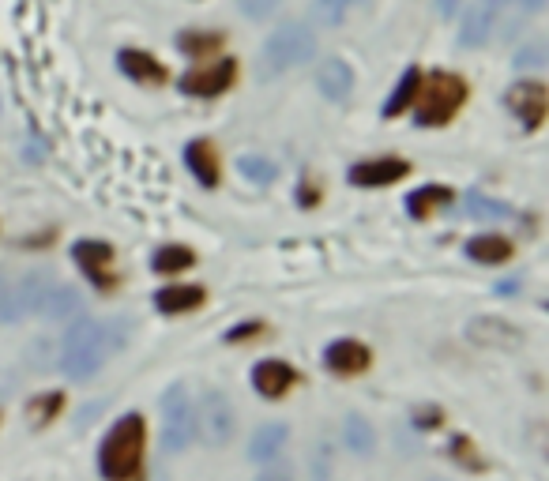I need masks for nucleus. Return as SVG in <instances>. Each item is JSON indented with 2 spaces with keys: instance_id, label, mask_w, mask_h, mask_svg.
<instances>
[{
  "instance_id": "obj_1",
  "label": "nucleus",
  "mask_w": 549,
  "mask_h": 481,
  "mask_svg": "<svg viewBox=\"0 0 549 481\" xmlns=\"http://www.w3.org/2000/svg\"><path fill=\"white\" fill-rule=\"evenodd\" d=\"M106 331L98 320H79V324L68 327V335L61 342V373L68 380H91V376L102 369V361H106Z\"/></svg>"
},
{
  "instance_id": "obj_2",
  "label": "nucleus",
  "mask_w": 549,
  "mask_h": 481,
  "mask_svg": "<svg viewBox=\"0 0 549 481\" xmlns=\"http://www.w3.org/2000/svg\"><path fill=\"white\" fill-rule=\"evenodd\" d=\"M143 455V418L140 414H125L110 429V436L98 448V470L106 481H128L136 474Z\"/></svg>"
},
{
  "instance_id": "obj_3",
  "label": "nucleus",
  "mask_w": 549,
  "mask_h": 481,
  "mask_svg": "<svg viewBox=\"0 0 549 481\" xmlns=\"http://www.w3.org/2000/svg\"><path fill=\"white\" fill-rule=\"evenodd\" d=\"M414 102H418V113H414L418 128L448 125L459 113V106L467 102V83L459 76H452V72H433L429 79H418Z\"/></svg>"
},
{
  "instance_id": "obj_4",
  "label": "nucleus",
  "mask_w": 549,
  "mask_h": 481,
  "mask_svg": "<svg viewBox=\"0 0 549 481\" xmlns=\"http://www.w3.org/2000/svg\"><path fill=\"white\" fill-rule=\"evenodd\" d=\"M313 53H316L313 27L301 23V19H290L279 31L267 34L264 49H260V68H264V76H283V72L309 61Z\"/></svg>"
},
{
  "instance_id": "obj_5",
  "label": "nucleus",
  "mask_w": 549,
  "mask_h": 481,
  "mask_svg": "<svg viewBox=\"0 0 549 481\" xmlns=\"http://www.w3.org/2000/svg\"><path fill=\"white\" fill-rule=\"evenodd\" d=\"M162 414H166V425H162V448L177 455V451L189 448V440L196 436V410H192L189 388L185 384H170L166 395H162Z\"/></svg>"
},
{
  "instance_id": "obj_6",
  "label": "nucleus",
  "mask_w": 549,
  "mask_h": 481,
  "mask_svg": "<svg viewBox=\"0 0 549 481\" xmlns=\"http://www.w3.org/2000/svg\"><path fill=\"white\" fill-rule=\"evenodd\" d=\"M234 429H237V414L230 399L222 391H207L200 399V410H196V433L204 440L207 448H222L234 440Z\"/></svg>"
},
{
  "instance_id": "obj_7",
  "label": "nucleus",
  "mask_w": 549,
  "mask_h": 481,
  "mask_svg": "<svg viewBox=\"0 0 549 481\" xmlns=\"http://www.w3.org/2000/svg\"><path fill=\"white\" fill-rule=\"evenodd\" d=\"M508 106H512V113L523 121V128L534 132V128H542V121H546V87L534 83V79H519L516 87L508 91Z\"/></svg>"
},
{
  "instance_id": "obj_8",
  "label": "nucleus",
  "mask_w": 549,
  "mask_h": 481,
  "mask_svg": "<svg viewBox=\"0 0 549 481\" xmlns=\"http://www.w3.org/2000/svg\"><path fill=\"white\" fill-rule=\"evenodd\" d=\"M467 339L478 346H493V350H519L523 346V331L516 324H508L501 316H478L467 324Z\"/></svg>"
},
{
  "instance_id": "obj_9",
  "label": "nucleus",
  "mask_w": 549,
  "mask_h": 481,
  "mask_svg": "<svg viewBox=\"0 0 549 481\" xmlns=\"http://www.w3.org/2000/svg\"><path fill=\"white\" fill-rule=\"evenodd\" d=\"M234 72H237L234 61L207 64V68H196L189 76H181V91L192 94V98H215V94H222L234 83Z\"/></svg>"
},
{
  "instance_id": "obj_10",
  "label": "nucleus",
  "mask_w": 549,
  "mask_h": 481,
  "mask_svg": "<svg viewBox=\"0 0 549 481\" xmlns=\"http://www.w3.org/2000/svg\"><path fill=\"white\" fill-rule=\"evenodd\" d=\"M407 162H399V158H369V162H358V166H350V185L358 188H384L399 181V177H407Z\"/></svg>"
},
{
  "instance_id": "obj_11",
  "label": "nucleus",
  "mask_w": 549,
  "mask_h": 481,
  "mask_svg": "<svg viewBox=\"0 0 549 481\" xmlns=\"http://www.w3.org/2000/svg\"><path fill=\"white\" fill-rule=\"evenodd\" d=\"M324 361H328L331 373L354 376V373H365V369H369L373 354H369V346H361L358 339H339L324 350Z\"/></svg>"
},
{
  "instance_id": "obj_12",
  "label": "nucleus",
  "mask_w": 549,
  "mask_h": 481,
  "mask_svg": "<svg viewBox=\"0 0 549 481\" xmlns=\"http://www.w3.org/2000/svg\"><path fill=\"white\" fill-rule=\"evenodd\" d=\"M316 87L328 102H343L354 91V68L343 57H328V61L316 68Z\"/></svg>"
},
{
  "instance_id": "obj_13",
  "label": "nucleus",
  "mask_w": 549,
  "mask_h": 481,
  "mask_svg": "<svg viewBox=\"0 0 549 481\" xmlns=\"http://www.w3.org/2000/svg\"><path fill=\"white\" fill-rule=\"evenodd\" d=\"M493 34V8L489 4H471L463 19H459V46L463 49H482Z\"/></svg>"
},
{
  "instance_id": "obj_14",
  "label": "nucleus",
  "mask_w": 549,
  "mask_h": 481,
  "mask_svg": "<svg viewBox=\"0 0 549 481\" xmlns=\"http://www.w3.org/2000/svg\"><path fill=\"white\" fill-rule=\"evenodd\" d=\"M79 312H83V294L76 286H61V282H53L38 305V316H46V320H72Z\"/></svg>"
},
{
  "instance_id": "obj_15",
  "label": "nucleus",
  "mask_w": 549,
  "mask_h": 481,
  "mask_svg": "<svg viewBox=\"0 0 549 481\" xmlns=\"http://www.w3.org/2000/svg\"><path fill=\"white\" fill-rule=\"evenodd\" d=\"M294 384V369L286 365V361H260L256 369H252V388L260 391L264 399H279L286 395Z\"/></svg>"
},
{
  "instance_id": "obj_16",
  "label": "nucleus",
  "mask_w": 549,
  "mask_h": 481,
  "mask_svg": "<svg viewBox=\"0 0 549 481\" xmlns=\"http://www.w3.org/2000/svg\"><path fill=\"white\" fill-rule=\"evenodd\" d=\"M286 440H290V429H286V425H260V429L249 436V459L260 466L275 463V459L283 455Z\"/></svg>"
},
{
  "instance_id": "obj_17",
  "label": "nucleus",
  "mask_w": 549,
  "mask_h": 481,
  "mask_svg": "<svg viewBox=\"0 0 549 481\" xmlns=\"http://www.w3.org/2000/svg\"><path fill=\"white\" fill-rule=\"evenodd\" d=\"M72 256H76V264L87 271V279L91 282H102V286L110 282V275H106V267H110V260H113L110 245H102V241H76Z\"/></svg>"
},
{
  "instance_id": "obj_18",
  "label": "nucleus",
  "mask_w": 549,
  "mask_h": 481,
  "mask_svg": "<svg viewBox=\"0 0 549 481\" xmlns=\"http://www.w3.org/2000/svg\"><path fill=\"white\" fill-rule=\"evenodd\" d=\"M185 162H189V170L196 173V181L204 188L219 185V155H215V147L207 140H192L185 147Z\"/></svg>"
},
{
  "instance_id": "obj_19",
  "label": "nucleus",
  "mask_w": 549,
  "mask_h": 481,
  "mask_svg": "<svg viewBox=\"0 0 549 481\" xmlns=\"http://www.w3.org/2000/svg\"><path fill=\"white\" fill-rule=\"evenodd\" d=\"M204 305V290L200 286H166L155 294V309L166 312V316H181V312H192Z\"/></svg>"
},
{
  "instance_id": "obj_20",
  "label": "nucleus",
  "mask_w": 549,
  "mask_h": 481,
  "mask_svg": "<svg viewBox=\"0 0 549 481\" xmlns=\"http://www.w3.org/2000/svg\"><path fill=\"white\" fill-rule=\"evenodd\" d=\"M467 256H471L474 264H504L512 256V241L497 237V233H482V237L467 241Z\"/></svg>"
},
{
  "instance_id": "obj_21",
  "label": "nucleus",
  "mask_w": 549,
  "mask_h": 481,
  "mask_svg": "<svg viewBox=\"0 0 549 481\" xmlns=\"http://www.w3.org/2000/svg\"><path fill=\"white\" fill-rule=\"evenodd\" d=\"M117 64H121V72H125V76L140 79V83H158V79L166 76V72H162V64H158L151 53H143V49H121Z\"/></svg>"
},
{
  "instance_id": "obj_22",
  "label": "nucleus",
  "mask_w": 549,
  "mask_h": 481,
  "mask_svg": "<svg viewBox=\"0 0 549 481\" xmlns=\"http://www.w3.org/2000/svg\"><path fill=\"white\" fill-rule=\"evenodd\" d=\"M343 440H346V448L354 451V455H361V459H369V455L377 451V433H373V425L361 418V414H346Z\"/></svg>"
},
{
  "instance_id": "obj_23",
  "label": "nucleus",
  "mask_w": 549,
  "mask_h": 481,
  "mask_svg": "<svg viewBox=\"0 0 549 481\" xmlns=\"http://www.w3.org/2000/svg\"><path fill=\"white\" fill-rule=\"evenodd\" d=\"M49 286H53V275H49V271H31V275H23V279L16 282V294H19L23 312H38V305H42V297H46Z\"/></svg>"
},
{
  "instance_id": "obj_24",
  "label": "nucleus",
  "mask_w": 549,
  "mask_h": 481,
  "mask_svg": "<svg viewBox=\"0 0 549 481\" xmlns=\"http://www.w3.org/2000/svg\"><path fill=\"white\" fill-rule=\"evenodd\" d=\"M448 200H452V188L429 185V188H418V192L410 196V200H407V211L414 218H429L440 207V203H448Z\"/></svg>"
},
{
  "instance_id": "obj_25",
  "label": "nucleus",
  "mask_w": 549,
  "mask_h": 481,
  "mask_svg": "<svg viewBox=\"0 0 549 481\" xmlns=\"http://www.w3.org/2000/svg\"><path fill=\"white\" fill-rule=\"evenodd\" d=\"M354 4H361V0H313L309 16H313L316 27H339Z\"/></svg>"
},
{
  "instance_id": "obj_26",
  "label": "nucleus",
  "mask_w": 549,
  "mask_h": 481,
  "mask_svg": "<svg viewBox=\"0 0 549 481\" xmlns=\"http://www.w3.org/2000/svg\"><path fill=\"white\" fill-rule=\"evenodd\" d=\"M418 79H422V72H418V68H407V76L399 79V87L392 91V98L384 102V117H395V113H403V109L414 102V94H418Z\"/></svg>"
},
{
  "instance_id": "obj_27",
  "label": "nucleus",
  "mask_w": 549,
  "mask_h": 481,
  "mask_svg": "<svg viewBox=\"0 0 549 481\" xmlns=\"http://www.w3.org/2000/svg\"><path fill=\"white\" fill-rule=\"evenodd\" d=\"M196 264V256H192L185 245H166V249H158L151 256V267L162 271V275H173V271H185V267Z\"/></svg>"
},
{
  "instance_id": "obj_28",
  "label": "nucleus",
  "mask_w": 549,
  "mask_h": 481,
  "mask_svg": "<svg viewBox=\"0 0 549 481\" xmlns=\"http://www.w3.org/2000/svg\"><path fill=\"white\" fill-rule=\"evenodd\" d=\"M237 173L249 177V181H256V185H271V181H279V166L264 155H245L241 162H237Z\"/></svg>"
},
{
  "instance_id": "obj_29",
  "label": "nucleus",
  "mask_w": 549,
  "mask_h": 481,
  "mask_svg": "<svg viewBox=\"0 0 549 481\" xmlns=\"http://www.w3.org/2000/svg\"><path fill=\"white\" fill-rule=\"evenodd\" d=\"M467 207H471L474 218H489V222L512 218V207H508V203L493 200V196H482V192H471V196H467Z\"/></svg>"
},
{
  "instance_id": "obj_30",
  "label": "nucleus",
  "mask_w": 549,
  "mask_h": 481,
  "mask_svg": "<svg viewBox=\"0 0 549 481\" xmlns=\"http://www.w3.org/2000/svg\"><path fill=\"white\" fill-rule=\"evenodd\" d=\"M27 312H23V305H19V294L16 286L0 275V324H19Z\"/></svg>"
},
{
  "instance_id": "obj_31",
  "label": "nucleus",
  "mask_w": 549,
  "mask_h": 481,
  "mask_svg": "<svg viewBox=\"0 0 549 481\" xmlns=\"http://www.w3.org/2000/svg\"><path fill=\"white\" fill-rule=\"evenodd\" d=\"M177 46H181V53H215V49H222V34H181L177 38Z\"/></svg>"
},
{
  "instance_id": "obj_32",
  "label": "nucleus",
  "mask_w": 549,
  "mask_h": 481,
  "mask_svg": "<svg viewBox=\"0 0 549 481\" xmlns=\"http://www.w3.org/2000/svg\"><path fill=\"white\" fill-rule=\"evenodd\" d=\"M57 410H61V395L53 391V395H42V403H31V410H27V414H31L34 425H46V421L53 418Z\"/></svg>"
},
{
  "instance_id": "obj_33",
  "label": "nucleus",
  "mask_w": 549,
  "mask_h": 481,
  "mask_svg": "<svg viewBox=\"0 0 549 481\" xmlns=\"http://www.w3.org/2000/svg\"><path fill=\"white\" fill-rule=\"evenodd\" d=\"M512 61H516V68H542V64H546V46H542V42H531V46L519 49Z\"/></svg>"
},
{
  "instance_id": "obj_34",
  "label": "nucleus",
  "mask_w": 549,
  "mask_h": 481,
  "mask_svg": "<svg viewBox=\"0 0 549 481\" xmlns=\"http://www.w3.org/2000/svg\"><path fill=\"white\" fill-rule=\"evenodd\" d=\"M452 455H455V463H463V466H471V470H482L486 463H478V455L471 451V440H452Z\"/></svg>"
},
{
  "instance_id": "obj_35",
  "label": "nucleus",
  "mask_w": 549,
  "mask_h": 481,
  "mask_svg": "<svg viewBox=\"0 0 549 481\" xmlns=\"http://www.w3.org/2000/svg\"><path fill=\"white\" fill-rule=\"evenodd\" d=\"M279 8V0H241V12L249 19H267Z\"/></svg>"
},
{
  "instance_id": "obj_36",
  "label": "nucleus",
  "mask_w": 549,
  "mask_h": 481,
  "mask_svg": "<svg viewBox=\"0 0 549 481\" xmlns=\"http://www.w3.org/2000/svg\"><path fill=\"white\" fill-rule=\"evenodd\" d=\"M256 481H294V474H290V466H271L267 463V470Z\"/></svg>"
},
{
  "instance_id": "obj_37",
  "label": "nucleus",
  "mask_w": 549,
  "mask_h": 481,
  "mask_svg": "<svg viewBox=\"0 0 549 481\" xmlns=\"http://www.w3.org/2000/svg\"><path fill=\"white\" fill-rule=\"evenodd\" d=\"M256 331H260V324H241V327H234V331H230L226 339H230V342H241L245 335H256Z\"/></svg>"
},
{
  "instance_id": "obj_38",
  "label": "nucleus",
  "mask_w": 549,
  "mask_h": 481,
  "mask_svg": "<svg viewBox=\"0 0 549 481\" xmlns=\"http://www.w3.org/2000/svg\"><path fill=\"white\" fill-rule=\"evenodd\" d=\"M459 4H463V0H437V12L440 16H455V12H459Z\"/></svg>"
},
{
  "instance_id": "obj_39",
  "label": "nucleus",
  "mask_w": 549,
  "mask_h": 481,
  "mask_svg": "<svg viewBox=\"0 0 549 481\" xmlns=\"http://www.w3.org/2000/svg\"><path fill=\"white\" fill-rule=\"evenodd\" d=\"M519 8H523V12H542L546 0H519Z\"/></svg>"
},
{
  "instance_id": "obj_40",
  "label": "nucleus",
  "mask_w": 549,
  "mask_h": 481,
  "mask_svg": "<svg viewBox=\"0 0 549 481\" xmlns=\"http://www.w3.org/2000/svg\"><path fill=\"white\" fill-rule=\"evenodd\" d=\"M8 391H12V376L0 373V395H8Z\"/></svg>"
}]
</instances>
